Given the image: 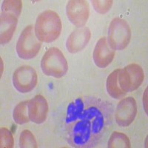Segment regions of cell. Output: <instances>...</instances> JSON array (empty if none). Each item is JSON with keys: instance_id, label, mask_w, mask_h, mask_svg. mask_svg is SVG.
Returning a JSON list of instances; mask_svg holds the SVG:
<instances>
[{"instance_id": "cell-6", "label": "cell", "mask_w": 148, "mask_h": 148, "mask_svg": "<svg viewBox=\"0 0 148 148\" xmlns=\"http://www.w3.org/2000/svg\"><path fill=\"white\" fill-rule=\"evenodd\" d=\"M145 79L142 67L138 64L132 63L122 69L118 74L119 87L125 92H133L139 88Z\"/></svg>"}, {"instance_id": "cell-10", "label": "cell", "mask_w": 148, "mask_h": 148, "mask_svg": "<svg viewBox=\"0 0 148 148\" xmlns=\"http://www.w3.org/2000/svg\"><path fill=\"white\" fill-rule=\"evenodd\" d=\"M48 104L45 98L42 95H36L28 100V114L32 122L40 125L45 122L48 113Z\"/></svg>"}, {"instance_id": "cell-18", "label": "cell", "mask_w": 148, "mask_h": 148, "mask_svg": "<svg viewBox=\"0 0 148 148\" xmlns=\"http://www.w3.org/2000/svg\"><path fill=\"white\" fill-rule=\"evenodd\" d=\"M19 147L25 148H36L38 147L34 134L28 130H25L21 133L19 137Z\"/></svg>"}, {"instance_id": "cell-2", "label": "cell", "mask_w": 148, "mask_h": 148, "mask_svg": "<svg viewBox=\"0 0 148 148\" xmlns=\"http://www.w3.org/2000/svg\"><path fill=\"white\" fill-rule=\"evenodd\" d=\"M62 21L56 12L47 10L38 16L34 32L41 42L51 43L59 38L62 32Z\"/></svg>"}, {"instance_id": "cell-14", "label": "cell", "mask_w": 148, "mask_h": 148, "mask_svg": "<svg viewBox=\"0 0 148 148\" xmlns=\"http://www.w3.org/2000/svg\"><path fill=\"white\" fill-rule=\"evenodd\" d=\"M120 69H116L108 76L106 81V88L108 94L113 99H119L126 96L125 92L120 88L118 82V74Z\"/></svg>"}, {"instance_id": "cell-1", "label": "cell", "mask_w": 148, "mask_h": 148, "mask_svg": "<svg viewBox=\"0 0 148 148\" xmlns=\"http://www.w3.org/2000/svg\"><path fill=\"white\" fill-rule=\"evenodd\" d=\"M110 103L94 96L79 97L71 101L65 115L67 143L76 148L94 147L112 123Z\"/></svg>"}, {"instance_id": "cell-17", "label": "cell", "mask_w": 148, "mask_h": 148, "mask_svg": "<svg viewBox=\"0 0 148 148\" xmlns=\"http://www.w3.org/2000/svg\"><path fill=\"white\" fill-rule=\"evenodd\" d=\"M22 8V2L21 0H5L2 5V13L13 14L18 18Z\"/></svg>"}, {"instance_id": "cell-13", "label": "cell", "mask_w": 148, "mask_h": 148, "mask_svg": "<svg viewBox=\"0 0 148 148\" xmlns=\"http://www.w3.org/2000/svg\"><path fill=\"white\" fill-rule=\"evenodd\" d=\"M17 23H18V18L16 16L6 13H1V17H0L1 44L6 45L11 40L16 28Z\"/></svg>"}, {"instance_id": "cell-21", "label": "cell", "mask_w": 148, "mask_h": 148, "mask_svg": "<svg viewBox=\"0 0 148 148\" xmlns=\"http://www.w3.org/2000/svg\"><path fill=\"white\" fill-rule=\"evenodd\" d=\"M143 103H144V108L147 114V88H146L145 92H144V97H143Z\"/></svg>"}, {"instance_id": "cell-20", "label": "cell", "mask_w": 148, "mask_h": 148, "mask_svg": "<svg viewBox=\"0 0 148 148\" xmlns=\"http://www.w3.org/2000/svg\"><path fill=\"white\" fill-rule=\"evenodd\" d=\"M113 2L111 0H93L92 1V6L97 13L104 14L110 10Z\"/></svg>"}, {"instance_id": "cell-3", "label": "cell", "mask_w": 148, "mask_h": 148, "mask_svg": "<svg viewBox=\"0 0 148 148\" xmlns=\"http://www.w3.org/2000/svg\"><path fill=\"white\" fill-rule=\"evenodd\" d=\"M41 68L46 76L59 79L67 74L68 64L64 54L59 48L51 47L41 60Z\"/></svg>"}, {"instance_id": "cell-19", "label": "cell", "mask_w": 148, "mask_h": 148, "mask_svg": "<svg viewBox=\"0 0 148 148\" xmlns=\"http://www.w3.org/2000/svg\"><path fill=\"white\" fill-rule=\"evenodd\" d=\"M0 145L1 148L14 147V140L13 135L6 127H2L0 130Z\"/></svg>"}, {"instance_id": "cell-8", "label": "cell", "mask_w": 148, "mask_h": 148, "mask_svg": "<svg viewBox=\"0 0 148 148\" xmlns=\"http://www.w3.org/2000/svg\"><path fill=\"white\" fill-rule=\"evenodd\" d=\"M137 115V103L132 96L123 98L118 103L115 119L119 126L126 127L134 121Z\"/></svg>"}, {"instance_id": "cell-12", "label": "cell", "mask_w": 148, "mask_h": 148, "mask_svg": "<svg viewBox=\"0 0 148 148\" xmlns=\"http://www.w3.org/2000/svg\"><path fill=\"white\" fill-rule=\"evenodd\" d=\"M94 63L99 68H105L111 64L115 57V51L108 45L106 37H101L98 41L92 53Z\"/></svg>"}, {"instance_id": "cell-16", "label": "cell", "mask_w": 148, "mask_h": 148, "mask_svg": "<svg viewBox=\"0 0 148 148\" xmlns=\"http://www.w3.org/2000/svg\"><path fill=\"white\" fill-rule=\"evenodd\" d=\"M130 147L131 144L127 136L120 132H113L108 140V147L109 148H130Z\"/></svg>"}, {"instance_id": "cell-11", "label": "cell", "mask_w": 148, "mask_h": 148, "mask_svg": "<svg viewBox=\"0 0 148 148\" xmlns=\"http://www.w3.org/2000/svg\"><path fill=\"white\" fill-rule=\"evenodd\" d=\"M91 38V32L87 27H78L73 31L66 42V47L71 53L80 52L88 45Z\"/></svg>"}, {"instance_id": "cell-9", "label": "cell", "mask_w": 148, "mask_h": 148, "mask_svg": "<svg viewBox=\"0 0 148 148\" xmlns=\"http://www.w3.org/2000/svg\"><path fill=\"white\" fill-rule=\"evenodd\" d=\"M66 14L73 25L78 27H84L90 16L89 4L84 0H71L67 4Z\"/></svg>"}, {"instance_id": "cell-7", "label": "cell", "mask_w": 148, "mask_h": 148, "mask_svg": "<svg viewBox=\"0 0 148 148\" xmlns=\"http://www.w3.org/2000/svg\"><path fill=\"white\" fill-rule=\"evenodd\" d=\"M37 73L31 66H21L16 70L13 75L14 88L22 93H27L32 91L37 85Z\"/></svg>"}, {"instance_id": "cell-5", "label": "cell", "mask_w": 148, "mask_h": 148, "mask_svg": "<svg viewBox=\"0 0 148 148\" xmlns=\"http://www.w3.org/2000/svg\"><path fill=\"white\" fill-rule=\"evenodd\" d=\"M42 42L37 39L32 25L25 27L16 43V53L18 57L25 60L34 59L39 53Z\"/></svg>"}, {"instance_id": "cell-15", "label": "cell", "mask_w": 148, "mask_h": 148, "mask_svg": "<svg viewBox=\"0 0 148 148\" xmlns=\"http://www.w3.org/2000/svg\"><path fill=\"white\" fill-rule=\"evenodd\" d=\"M13 117L18 125H24L30 121L28 114V100L21 101L17 104L14 110Z\"/></svg>"}, {"instance_id": "cell-4", "label": "cell", "mask_w": 148, "mask_h": 148, "mask_svg": "<svg viewBox=\"0 0 148 148\" xmlns=\"http://www.w3.org/2000/svg\"><path fill=\"white\" fill-rule=\"evenodd\" d=\"M131 36V29L125 19L116 17L111 21L108 28V42L112 50H125L129 45Z\"/></svg>"}]
</instances>
